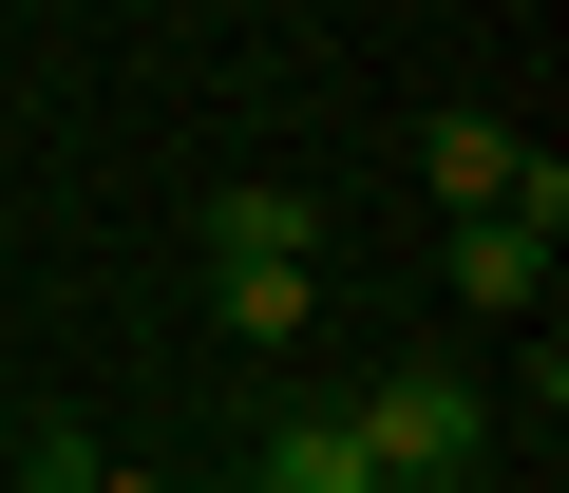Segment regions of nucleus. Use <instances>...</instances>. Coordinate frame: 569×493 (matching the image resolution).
<instances>
[{
	"label": "nucleus",
	"mask_w": 569,
	"mask_h": 493,
	"mask_svg": "<svg viewBox=\"0 0 569 493\" xmlns=\"http://www.w3.org/2000/svg\"><path fill=\"white\" fill-rule=\"evenodd\" d=\"M361 474H380V455H361V417H342V399H305V417L247 455V493H361Z\"/></svg>",
	"instance_id": "20e7f679"
},
{
	"label": "nucleus",
	"mask_w": 569,
	"mask_h": 493,
	"mask_svg": "<svg viewBox=\"0 0 569 493\" xmlns=\"http://www.w3.org/2000/svg\"><path fill=\"white\" fill-rule=\"evenodd\" d=\"M96 493H171V474H114V455H96Z\"/></svg>",
	"instance_id": "1a4fd4ad"
},
{
	"label": "nucleus",
	"mask_w": 569,
	"mask_h": 493,
	"mask_svg": "<svg viewBox=\"0 0 569 493\" xmlns=\"http://www.w3.org/2000/svg\"><path fill=\"white\" fill-rule=\"evenodd\" d=\"M305 247H323V209H305V190H266V171L209 209V266H305Z\"/></svg>",
	"instance_id": "39448f33"
},
{
	"label": "nucleus",
	"mask_w": 569,
	"mask_h": 493,
	"mask_svg": "<svg viewBox=\"0 0 569 493\" xmlns=\"http://www.w3.org/2000/svg\"><path fill=\"white\" fill-rule=\"evenodd\" d=\"M361 493H475V474H361Z\"/></svg>",
	"instance_id": "6e6552de"
},
{
	"label": "nucleus",
	"mask_w": 569,
	"mask_h": 493,
	"mask_svg": "<svg viewBox=\"0 0 569 493\" xmlns=\"http://www.w3.org/2000/svg\"><path fill=\"white\" fill-rule=\"evenodd\" d=\"M20 493H96V436H77V417H39V436H20Z\"/></svg>",
	"instance_id": "0eeeda50"
},
{
	"label": "nucleus",
	"mask_w": 569,
	"mask_h": 493,
	"mask_svg": "<svg viewBox=\"0 0 569 493\" xmlns=\"http://www.w3.org/2000/svg\"><path fill=\"white\" fill-rule=\"evenodd\" d=\"M209 304H228V342H305L323 266H209Z\"/></svg>",
	"instance_id": "423d86ee"
},
{
	"label": "nucleus",
	"mask_w": 569,
	"mask_h": 493,
	"mask_svg": "<svg viewBox=\"0 0 569 493\" xmlns=\"http://www.w3.org/2000/svg\"><path fill=\"white\" fill-rule=\"evenodd\" d=\"M228 493H247V474H228Z\"/></svg>",
	"instance_id": "9d476101"
},
{
	"label": "nucleus",
	"mask_w": 569,
	"mask_h": 493,
	"mask_svg": "<svg viewBox=\"0 0 569 493\" xmlns=\"http://www.w3.org/2000/svg\"><path fill=\"white\" fill-rule=\"evenodd\" d=\"M342 417H361L380 474H475V455H493V380H475V361H399V380L342 399Z\"/></svg>",
	"instance_id": "f257e3e1"
},
{
	"label": "nucleus",
	"mask_w": 569,
	"mask_h": 493,
	"mask_svg": "<svg viewBox=\"0 0 569 493\" xmlns=\"http://www.w3.org/2000/svg\"><path fill=\"white\" fill-rule=\"evenodd\" d=\"M550 228H569V171H531L512 209H456V304L475 323H550Z\"/></svg>",
	"instance_id": "f03ea898"
},
{
	"label": "nucleus",
	"mask_w": 569,
	"mask_h": 493,
	"mask_svg": "<svg viewBox=\"0 0 569 493\" xmlns=\"http://www.w3.org/2000/svg\"><path fill=\"white\" fill-rule=\"evenodd\" d=\"M531 171H550V152H531L512 114H437V133H418V190H437V209H512Z\"/></svg>",
	"instance_id": "7ed1b4c3"
}]
</instances>
